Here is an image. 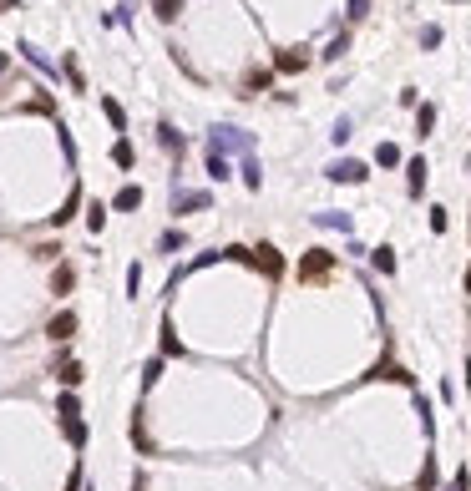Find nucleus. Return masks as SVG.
Segmentation results:
<instances>
[{
	"instance_id": "obj_41",
	"label": "nucleus",
	"mask_w": 471,
	"mask_h": 491,
	"mask_svg": "<svg viewBox=\"0 0 471 491\" xmlns=\"http://www.w3.org/2000/svg\"><path fill=\"white\" fill-rule=\"evenodd\" d=\"M0 71H5V56H0Z\"/></svg>"
},
{
	"instance_id": "obj_3",
	"label": "nucleus",
	"mask_w": 471,
	"mask_h": 491,
	"mask_svg": "<svg viewBox=\"0 0 471 491\" xmlns=\"http://www.w3.org/2000/svg\"><path fill=\"white\" fill-rule=\"evenodd\" d=\"M248 264L264 268L269 279H279V274H284V258H279V249H274V243H258V249H248Z\"/></svg>"
},
{
	"instance_id": "obj_23",
	"label": "nucleus",
	"mask_w": 471,
	"mask_h": 491,
	"mask_svg": "<svg viewBox=\"0 0 471 491\" xmlns=\"http://www.w3.org/2000/svg\"><path fill=\"white\" fill-rule=\"evenodd\" d=\"M157 380H162V360H147V365H142V390H152Z\"/></svg>"
},
{
	"instance_id": "obj_32",
	"label": "nucleus",
	"mask_w": 471,
	"mask_h": 491,
	"mask_svg": "<svg viewBox=\"0 0 471 491\" xmlns=\"http://www.w3.org/2000/svg\"><path fill=\"white\" fill-rule=\"evenodd\" d=\"M127 294H132V299L142 294V264H132V268H127Z\"/></svg>"
},
{
	"instance_id": "obj_37",
	"label": "nucleus",
	"mask_w": 471,
	"mask_h": 491,
	"mask_svg": "<svg viewBox=\"0 0 471 491\" xmlns=\"http://www.w3.org/2000/svg\"><path fill=\"white\" fill-rule=\"evenodd\" d=\"M365 5H370V0H350V16H365Z\"/></svg>"
},
{
	"instance_id": "obj_42",
	"label": "nucleus",
	"mask_w": 471,
	"mask_h": 491,
	"mask_svg": "<svg viewBox=\"0 0 471 491\" xmlns=\"http://www.w3.org/2000/svg\"><path fill=\"white\" fill-rule=\"evenodd\" d=\"M451 5H461V0H451Z\"/></svg>"
},
{
	"instance_id": "obj_11",
	"label": "nucleus",
	"mask_w": 471,
	"mask_h": 491,
	"mask_svg": "<svg viewBox=\"0 0 471 491\" xmlns=\"http://www.w3.org/2000/svg\"><path fill=\"white\" fill-rule=\"evenodd\" d=\"M370 264H375V274H396V249H390V243L370 249Z\"/></svg>"
},
{
	"instance_id": "obj_10",
	"label": "nucleus",
	"mask_w": 471,
	"mask_h": 491,
	"mask_svg": "<svg viewBox=\"0 0 471 491\" xmlns=\"http://www.w3.org/2000/svg\"><path fill=\"white\" fill-rule=\"evenodd\" d=\"M208 177H213V183H228L233 177V162L224 158V152H208Z\"/></svg>"
},
{
	"instance_id": "obj_38",
	"label": "nucleus",
	"mask_w": 471,
	"mask_h": 491,
	"mask_svg": "<svg viewBox=\"0 0 471 491\" xmlns=\"http://www.w3.org/2000/svg\"><path fill=\"white\" fill-rule=\"evenodd\" d=\"M132 491H147V476H142V471L132 476Z\"/></svg>"
},
{
	"instance_id": "obj_2",
	"label": "nucleus",
	"mask_w": 471,
	"mask_h": 491,
	"mask_svg": "<svg viewBox=\"0 0 471 491\" xmlns=\"http://www.w3.org/2000/svg\"><path fill=\"white\" fill-rule=\"evenodd\" d=\"M330 268H335V253L330 249H309L304 258H299V279H330Z\"/></svg>"
},
{
	"instance_id": "obj_36",
	"label": "nucleus",
	"mask_w": 471,
	"mask_h": 491,
	"mask_svg": "<svg viewBox=\"0 0 471 491\" xmlns=\"http://www.w3.org/2000/svg\"><path fill=\"white\" fill-rule=\"evenodd\" d=\"M451 491H471V471H456L451 476Z\"/></svg>"
},
{
	"instance_id": "obj_18",
	"label": "nucleus",
	"mask_w": 471,
	"mask_h": 491,
	"mask_svg": "<svg viewBox=\"0 0 471 491\" xmlns=\"http://www.w3.org/2000/svg\"><path fill=\"white\" fill-rule=\"evenodd\" d=\"M375 162H381V167H400V147H396V142H381V147H375Z\"/></svg>"
},
{
	"instance_id": "obj_39",
	"label": "nucleus",
	"mask_w": 471,
	"mask_h": 491,
	"mask_svg": "<svg viewBox=\"0 0 471 491\" xmlns=\"http://www.w3.org/2000/svg\"><path fill=\"white\" fill-rule=\"evenodd\" d=\"M10 5H16V0H0V10H10Z\"/></svg>"
},
{
	"instance_id": "obj_19",
	"label": "nucleus",
	"mask_w": 471,
	"mask_h": 491,
	"mask_svg": "<svg viewBox=\"0 0 471 491\" xmlns=\"http://www.w3.org/2000/svg\"><path fill=\"white\" fill-rule=\"evenodd\" d=\"M86 228H91V234L107 228V203H91V208H86Z\"/></svg>"
},
{
	"instance_id": "obj_15",
	"label": "nucleus",
	"mask_w": 471,
	"mask_h": 491,
	"mask_svg": "<svg viewBox=\"0 0 471 491\" xmlns=\"http://www.w3.org/2000/svg\"><path fill=\"white\" fill-rule=\"evenodd\" d=\"M56 416H61V420H76V416H82V400H76L71 390H61V400H56Z\"/></svg>"
},
{
	"instance_id": "obj_22",
	"label": "nucleus",
	"mask_w": 471,
	"mask_h": 491,
	"mask_svg": "<svg viewBox=\"0 0 471 491\" xmlns=\"http://www.w3.org/2000/svg\"><path fill=\"white\" fill-rule=\"evenodd\" d=\"M162 355H182V340H178V329L162 319Z\"/></svg>"
},
{
	"instance_id": "obj_25",
	"label": "nucleus",
	"mask_w": 471,
	"mask_h": 491,
	"mask_svg": "<svg viewBox=\"0 0 471 491\" xmlns=\"http://www.w3.org/2000/svg\"><path fill=\"white\" fill-rule=\"evenodd\" d=\"M415 486H421V491L436 486V456H426V466H421V476H415Z\"/></svg>"
},
{
	"instance_id": "obj_28",
	"label": "nucleus",
	"mask_w": 471,
	"mask_h": 491,
	"mask_svg": "<svg viewBox=\"0 0 471 491\" xmlns=\"http://www.w3.org/2000/svg\"><path fill=\"white\" fill-rule=\"evenodd\" d=\"M76 203H82V192H71V198H67V203H61V213H56V218H51V223H56V228H61V223H71V213H76Z\"/></svg>"
},
{
	"instance_id": "obj_35",
	"label": "nucleus",
	"mask_w": 471,
	"mask_h": 491,
	"mask_svg": "<svg viewBox=\"0 0 471 491\" xmlns=\"http://www.w3.org/2000/svg\"><path fill=\"white\" fill-rule=\"evenodd\" d=\"M421 46H426V51L441 46V31H436V25H426V31H421Z\"/></svg>"
},
{
	"instance_id": "obj_13",
	"label": "nucleus",
	"mask_w": 471,
	"mask_h": 491,
	"mask_svg": "<svg viewBox=\"0 0 471 491\" xmlns=\"http://www.w3.org/2000/svg\"><path fill=\"white\" fill-rule=\"evenodd\" d=\"M314 223H319V228H335V234H355V223H350L345 213H314Z\"/></svg>"
},
{
	"instance_id": "obj_1",
	"label": "nucleus",
	"mask_w": 471,
	"mask_h": 491,
	"mask_svg": "<svg viewBox=\"0 0 471 491\" xmlns=\"http://www.w3.org/2000/svg\"><path fill=\"white\" fill-rule=\"evenodd\" d=\"M208 152H239V158H254V137L243 132V127H213L208 132Z\"/></svg>"
},
{
	"instance_id": "obj_26",
	"label": "nucleus",
	"mask_w": 471,
	"mask_h": 491,
	"mask_svg": "<svg viewBox=\"0 0 471 491\" xmlns=\"http://www.w3.org/2000/svg\"><path fill=\"white\" fill-rule=\"evenodd\" d=\"M415 127H421L415 137H431V127H436V107H421V112H415Z\"/></svg>"
},
{
	"instance_id": "obj_27",
	"label": "nucleus",
	"mask_w": 471,
	"mask_h": 491,
	"mask_svg": "<svg viewBox=\"0 0 471 491\" xmlns=\"http://www.w3.org/2000/svg\"><path fill=\"white\" fill-rule=\"evenodd\" d=\"M112 162H117V167H132V142H127V137L112 147Z\"/></svg>"
},
{
	"instance_id": "obj_7",
	"label": "nucleus",
	"mask_w": 471,
	"mask_h": 491,
	"mask_svg": "<svg viewBox=\"0 0 471 491\" xmlns=\"http://www.w3.org/2000/svg\"><path fill=\"white\" fill-rule=\"evenodd\" d=\"M405 188H411V198H421V188H426V162L421 158L405 162Z\"/></svg>"
},
{
	"instance_id": "obj_14",
	"label": "nucleus",
	"mask_w": 471,
	"mask_h": 491,
	"mask_svg": "<svg viewBox=\"0 0 471 491\" xmlns=\"http://www.w3.org/2000/svg\"><path fill=\"white\" fill-rule=\"evenodd\" d=\"M239 173H243V183H248V188H264V167H258V158H243V162H239Z\"/></svg>"
},
{
	"instance_id": "obj_29",
	"label": "nucleus",
	"mask_w": 471,
	"mask_h": 491,
	"mask_svg": "<svg viewBox=\"0 0 471 491\" xmlns=\"http://www.w3.org/2000/svg\"><path fill=\"white\" fill-rule=\"evenodd\" d=\"M157 137H162V147H167V152H182V137H178V132H173V127H167V122L157 127Z\"/></svg>"
},
{
	"instance_id": "obj_9",
	"label": "nucleus",
	"mask_w": 471,
	"mask_h": 491,
	"mask_svg": "<svg viewBox=\"0 0 471 491\" xmlns=\"http://www.w3.org/2000/svg\"><path fill=\"white\" fill-rule=\"evenodd\" d=\"M112 208H117V213H132V208H142V188H137V183H127V188L112 198Z\"/></svg>"
},
{
	"instance_id": "obj_6",
	"label": "nucleus",
	"mask_w": 471,
	"mask_h": 491,
	"mask_svg": "<svg viewBox=\"0 0 471 491\" xmlns=\"http://www.w3.org/2000/svg\"><path fill=\"white\" fill-rule=\"evenodd\" d=\"M274 66H279V71H304L309 66V56H304V51H299V46H289V51H274Z\"/></svg>"
},
{
	"instance_id": "obj_4",
	"label": "nucleus",
	"mask_w": 471,
	"mask_h": 491,
	"mask_svg": "<svg viewBox=\"0 0 471 491\" xmlns=\"http://www.w3.org/2000/svg\"><path fill=\"white\" fill-rule=\"evenodd\" d=\"M370 177V167L365 162H355V158H339V162H330V183H365Z\"/></svg>"
},
{
	"instance_id": "obj_12",
	"label": "nucleus",
	"mask_w": 471,
	"mask_h": 491,
	"mask_svg": "<svg viewBox=\"0 0 471 491\" xmlns=\"http://www.w3.org/2000/svg\"><path fill=\"white\" fill-rule=\"evenodd\" d=\"M71 284H76V268L71 264H56V274H51V294H71Z\"/></svg>"
},
{
	"instance_id": "obj_33",
	"label": "nucleus",
	"mask_w": 471,
	"mask_h": 491,
	"mask_svg": "<svg viewBox=\"0 0 471 491\" xmlns=\"http://www.w3.org/2000/svg\"><path fill=\"white\" fill-rule=\"evenodd\" d=\"M350 132H355V127H350V117H339V122H335V132H330V137H335V142H350Z\"/></svg>"
},
{
	"instance_id": "obj_20",
	"label": "nucleus",
	"mask_w": 471,
	"mask_h": 491,
	"mask_svg": "<svg viewBox=\"0 0 471 491\" xmlns=\"http://www.w3.org/2000/svg\"><path fill=\"white\" fill-rule=\"evenodd\" d=\"M61 431H67L71 446H86V425H82V416H76V420H61Z\"/></svg>"
},
{
	"instance_id": "obj_16",
	"label": "nucleus",
	"mask_w": 471,
	"mask_h": 491,
	"mask_svg": "<svg viewBox=\"0 0 471 491\" xmlns=\"http://www.w3.org/2000/svg\"><path fill=\"white\" fill-rule=\"evenodd\" d=\"M269 81H274V76H269L264 66H258V71H248V76H243V97H254V92H264V86H269Z\"/></svg>"
},
{
	"instance_id": "obj_31",
	"label": "nucleus",
	"mask_w": 471,
	"mask_h": 491,
	"mask_svg": "<svg viewBox=\"0 0 471 491\" xmlns=\"http://www.w3.org/2000/svg\"><path fill=\"white\" fill-rule=\"evenodd\" d=\"M375 375H381V380H396V385H411V375H405L400 365H381Z\"/></svg>"
},
{
	"instance_id": "obj_5",
	"label": "nucleus",
	"mask_w": 471,
	"mask_h": 491,
	"mask_svg": "<svg viewBox=\"0 0 471 491\" xmlns=\"http://www.w3.org/2000/svg\"><path fill=\"white\" fill-rule=\"evenodd\" d=\"M46 334H51V340H56V344H67L71 334H76V314H71V309H61V314H51Z\"/></svg>"
},
{
	"instance_id": "obj_30",
	"label": "nucleus",
	"mask_w": 471,
	"mask_h": 491,
	"mask_svg": "<svg viewBox=\"0 0 471 491\" xmlns=\"http://www.w3.org/2000/svg\"><path fill=\"white\" fill-rule=\"evenodd\" d=\"M157 249H162V253H178V249H182V234H178V228H167V234L157 238Z\"/></svg>"
},
{
	"instance_id": "obj_24",
	"label": "nucleus",
	"mask_w": 471,
	"mask_h": 491,
	"mask_svg": "<svg viewBox=\"0 0 471 491\" xmlns=\"http://www.w3.org/2000/svg\"><path fill=\"white\" fill-rule=\"evenodd\" d=\"M152 10H157V21H178L182 0H152Z\"/></svg>"
},
{
	"instance_id": "obj_17",
	"label": "nucleus",
	"mask_w": 471,
	"mask_h": 491,
	"mask_svg": "<svg viewBox=\"0 0 471 491\" xmlns=\"http://www.w3.org/2000/svg\"><path fill=\"white\" fill-rule=\"evenodd\" d=\"M56 380H61V385H67V390H71V385H82V365H76V360H61V370H56Z\"/></svg>"
},
{
	"instance_id": "obj_8",
	"label": "nucleus",
	"mask_w": 471,
	"mask_h": 491,
	"mask_svg": "<svg viewBox=\"0 0 471 491\" xmlns=\"http://www.w3.org/2000/svg\"><path fill=\"white\" fill-rule=\"evenodd\" d=\"M208 203H213L208 192H178V198H173V213H198V208H208Z\"/></svg>"
},
{
	"instance_id": "obj_34",
	"label": "nucleus",
	"mask_w": 471,
	"mask_h": 491,
	"mask_svg": "<svg viewBox=\"0 0 471 491\" xmlns=\"http://www.w3.org/2000/svg\"><path fill=\"white\" fill-rule=\"evenodd\" d=\"M431 234H446V208H431Z\"/></svg>"
},
{
	"instance_id": "obj_21",
	"label": "nucleus",
	"mask_w": 471,
	"mask_h": 491,
	"mask_svg": "<svg viewBox=\"0 0 471 491\" xmlns=\"http://www.w3.org/2000/svg\"><path fill=\"white\" fill-rule=\"evenodd\" d=\"M101 112H107V122L117 127V132H122V127H127V112H122V107H117V101H112V97H101Z\"/></svg>"
},
{
	"instance_id": "obj_40",
	"label": "nucleus",
	"mask_w": 471,
	"mask_h": 491,
	"mask_svg": "<svg viewBox=\"0 0 471 491\" xmlns=\"http://www.w3.org/2000/svg\"><path fill=\"white\" fill-rule=\"evenodd\" d=\"M466 294H471V268H466Z\"/></svg>"
}]
</instances>
